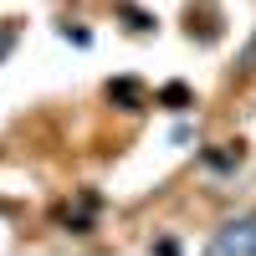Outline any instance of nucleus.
<instances>
[{
    "label": "nucleus",
    "instance_id": "obj_1",
    "mask_svg": "<svg viewBox=\"0 0 256 256\" xmlns=\"http://www.w3.org/2000/svg\"><path fill=\"white\" fill-rule=\"evenodd\" d=\"M205 246L216 256H256V210H241V216L220 220Z\"/></svg>",
    "mask_w": 256,
    "mask_h": 256
},
{
    "label": "nucleus",
    "instance_id": "obj_2",
    "mask_svg": "<svg viewBox=\"0 0 256 256\" xmlns=\"http://www.w3.org/2000/svg\"><path fill=\"white\" fill-rule=\"evenodd\" d=\"M102 98H108L118 113H128V118H138V113H148V108H154V92H148L138 77H108Z\"/></svg>",
    "mask_w": 256,
    "mask_h": 256
},
{
    "label": "nucleus",
    "instance_id": "obj_3",
    "mask_svg": "<svg viewBox=\"0 0 256 256\" xmlns=\"http://www.w3.org/2000/svg\"><path fill=\"white\" fill-rule=\"evenodd\" d=\"M98 210H102V200L92 195V190H82L77 200L56 205V226H62V230H72V236H88V230L98 226Z\"/></svg>",
    "mask_w": 256,
    "mask_h": 256
},
{
    "label": "nucleus",
    "instance_id": "obj_4",
    "mask_svg": "<svg viewBox=\"0 0 256 256\" xmlns=\"http://www.w3.org/2000/svg\"><path fill=\"white\" fill-rule=\"evenodd\" d=\"M184 36H190V41H200V46L220 41V10H216V6H205V0H200V6H190V10H184Z\"/></svg>",
    "mask_w": 256,
    "mask_h": 256
},
{
    "label": "nucleus",
    "instance_id": "obj_5",
    "mask_svg": "<svg viewBox=\"0 0 256 256\" xmlns=\"http://www.w3.org/2000/svg\"><path fill=\"white\" fill-rule=\"evenodd\" d=\"M200 164L210 169V174H236V169L246 164V144L236 138V144H210V148H200Z\"/></svg>",
    "mask_w": 256,
    "mask_h": 256
},
{
    "label": "nucleus",
    "instance_id": "obj_6",
    "mask_svg": "<svg viewBox=\"0 0 256 256\" xmlns=\"http://www.w3.org/2000/svg\"><path fill=\"white\" fill-rule=\"evenodd\" d=\"M154 108L190 113V108H195V88H190V82H164V88H154Z\"/></svg>",
    "mask_w": 256,
    "mask_h": 256
},
{
    "label": "nucleus",
    "instance_id": "obj_7",
    "mask_svg": "<svg viewBox=\"0 0 256 256\" xmlns=\"http://www.w3.org/2000/svg\"><path fill=\"white\" fill-rule=\"evenodd\" d=\"M16 46H20V20L16 16H0V67L16 56Z\"/></svg>",
    "mask_w": 256,
    "mask_h": 256
},
{
    "label": "nucleus",
    "instance_id": "obj_8",
    "mask_svg": "<svg viewBox=\"0 0 256 256\" xmlns=\"http://www.w3.org/2000/svg\"><path fill=\"white\" fill-rule=\"evenodd\" d=\"M118 16L128 20V31H138V36H148V31H154V26H159V20H154V16H148V10H138V6H134V0H118Z\"/></svg>",
    "mask_w": 256,
    "mask_h": 256
},
{
    "label": "nucleus",
    "instance_id": "obj_9",
    "mask_svg": "<svg viewBox=\"0 0 256 256\" xmlns=\"http://www.w3.org/2000/svg\"><path fill=\"white\" fill-rule=\"evenodd\" d=\"M236 77H256V26L241 41V52H236Z\"/></svg>",
    "mask_w": 256,
    "mask_h": 256
},
{
    "label": "nucleus",
    "instance_id": "obj_10",
    "mask_svg": "<svg viewBox=\"0 0 256 256\" xmlns=\"http://www.w3.org/2000/svg\"><path fill=\"white\" fill-rule=\"evenodd\" d=\"M56 36H62V41H72V46H92V31L82 26V20H62Z\"/></svg>",
    "mask_w": 256,
    "mask_h": 256
},
{
    "label": "nucleus",
    "instance_id": "obj_11",
    "mask_svg": "<svg viewBox=\"0 0 256 256\" xmlns=\"http://www.w3.org/2000/svg\"><path fill=\"white\" fill-rule=\"evenodd\" d=\"M169 138H174V144H190V138H195V128H190V123H174V134H169Z\"/></svg>",
    "mask_w": 256,
    "mask_h": 256
}]
</instances>
